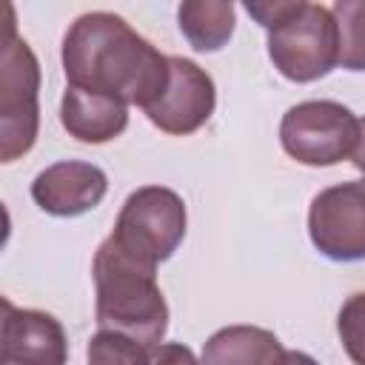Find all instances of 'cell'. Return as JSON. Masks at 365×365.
Returning <instances> with one entry per match:
<instances>
[{
	"instance_id": "1",
	"label": "cell",
	"mask_w": 365,
	"mask_h": 365,
	"mask_svg": "<svg viewBox=\"0 0 365 365\" xmlns=\"http://www.w3.org/2000/svg\"><path fill=\"white\" fill-rule=\"evenodd\" d=\"M63 71L68 86L114 97L143 111L168 86V57L140 37L120 14H80L63 37Z\"/></svg>"
},
{
	"instance_id": "2",
	"label": "cell",
	"mask_w": 365,
	"mask_h": 365,
	"mask_svg": "<svg viewBox=\"0 0 365 365\" xmlns=\"http://www.w3.org/2000/svg\"><path fill=\"white\" fill-rule=\"evenodd\" d=\"M91 274L100 331L125 334L143 345H160L168 331V305L157 285V268L125 254L106 237L94 254Z\"/></svg>"
},
{
	"instance_id": "3",
	"label": "cell",
	"mask_w": 365,
	"mask_h": 365,
	"mask_svg": "<svg viewBox=\"0 0 365 365\" xmlns=\"http://www.w3.org/2000/svg\"><path fill=\"white\" fill-rule=\"evenodd\" d=\"M248 14L268 29V57L291 83H314L339 63V31L328 6L305 0L245 3Z\"/></svg>"
},
{
	"instance_id": "4",
	"label": "cell",
	"mask_w": 365,
	"mask_h": 365,
	"mask_svg": "<svg viewBox=\"0 0 365 365\" xmlns=\"http://www.w3.org/2000/svg\"><path fill=\"white\" fill-rule=\"evenodd\" d=\"M185 202L165 185H143L131 191L108 234L125 254L157 268L165 262L185 237Z\"/></svg>"
},
{
	"instance_id": "5",
	"label": "cell",
	"mask_w": 365,
	"mask_h": 365,
	"mask_svg": "<svg viewBox=\"0 0 365 365\" xmlns=\"http://www.w3.org/2000/svg\"><path fill=\"white\" fill-rule=\"evenodd\" d=\"M359 120L336 100H305L291 106L279 123L285 154L302 165L325 168L348 160L356 148Z\"/></svg>"
},
{
	"instance_id": "6",
	"label": "cell",
	"mask_w": 365,
	"mask_h": 365,
	"mask_svg": "<svg viewBox=\"0 0 365 365\" xmlns=\"http://www.w3.org/2000/svg\"><path fill=\"white\" fill-rule=\"evenodd\" d=\"M40 63L29 43L9 31L0 68V160L14 163L29 154L40 128Z\"/></svg>"
},
{
	"instance_id": "7",
	"label": "cell",
	"mask_w": 365,
	"mask_h": 365,
	"mask_svg": "<svg viewBox=\"0 0 365 365\" xmlns=\"http://www.w3.org/2000/svg\"><path fill=\"white\" fill-rule=\"evenodd\" d=\"M308 237L334 262L365 259V177L322 188L311 200Z\"/></svg>"
},
{
	"instance_id": "8",
	"label": "cell",
	"mask_w": 365,
	"mask_h": 365,
	"mask_svg": "<svg viewBox=\"0 0 365 365\" xmlns=\"http://www.w3.org/2000/svg\"><path fill=\"white\" fill-rule=\"evenodd\" d=\"M171 74L165 91L145 108V117L165 134L188 137L208 123L217 106V88L205 68L188 57H168Z\"/></svg>"
},
{
	"instance_id": "9",
	"label": "cell",
	"mask_w": 365,
	"mask_h": 365,
	"mask_svg": "<svg viewBox=\"0 0 365 365\" xmlns=\"http://www.w3.org/2000/svg\"><path fill=\"white\" fill-rule=\"evenodd\" d=\"M3 359L0 365H66L68 339L63 325L34 308H14L3 299Z\"/></svg>"
},
{
	"instance_id": "10",
	"label": "cell",
	"mask_w": 365,
	"mask_h": 365,
	"mask_svg": "<svg viewBox=\"0 0 365 365\" xmlns=\"http://www.w3.org/2000/svg\"><path fill=\"white\" fill-rule=\"evenodd\" d=\"M108 177L83 160H63L43 168L31 182V200L51 217H80L103 202Z\"/></svg>"
},
{
	"instance_id": "11",
	"label": "cell",
	"mask_w": 365,
	"mask_h": 365,
	"mask_svg": "<svg viewBox=\"0 0 365 365\" xmlns=\"http://www.w3.org/2000/svg\"><path fill=\"white\" fill-rule=\"evenodd\" d=\"M60 123L68 131V137H74L80 143L100 145L125 131L128 106L114 97L97 94V91L66 86L63 103H60Z\"/></svg>"
},
{
	"instance_id": "12",
	"label": "cell",
	"mask_w": 365,
	"mask_h": 365,
	"mask_svg": "<svg viewBox=\"0 0 365 365\" xmlns=\"http://www.w3.org/2000/svg\"><path fill=\"white\" fill-rule=\"evenodd\" d=\"M285 348L268 328L228 325L202 345V365H279Z\"/></svg>"
},
{
	"instance_id": "13",
	"label": "cell",
	"mask_w": 365,
	"mask_h": 365,
	"mask_svg": "<svg viewBox=\"0 0 365 365\" xmlns=\"http://www.w3.org/2000/svg\"><path fill=\"white\" fill-rule=\"evenodd\" d=\"M180 31L197 51H220L237 26L234 3L225 0H185L177 9Z\"/></svg>"
},
{
	"instance_id": "14",
	"label": "cell",
	"mask_w": 365,
	"mask_h": 365,
	"mask_svg": "<svg viewBox=\"0 0 365 365\" xmlns=\"http://www.w3.org/2000/svg\"><path fill=\"white\" fill-rule=\"evenodd\" d=\"M331 14L339 31V66L365 71V0H336Z\"/></svg>"
},
{
	"instance_id": "15",
	"label": "cell",
	"mask_w": 365,
	"mask_h": 365,
	"mask_svg": "<svg viewBox=\"0 0 365 365\" xmlns=\"http://www.w3.org/2000/svg\"><path fill=\"white\" fill-rule=\"evenodd\" d=\"M148 348L125 334L97 331L88 339V365H148Z\"/></svg>"
},
{
	"instance_id": "16",
	"label": "cell",
	"mask_w": 365,
	"mask_h": 365,
	"mask_svg": "<svg viewBox=\"0 0 365 365\" xmlns=\"http://www.w3.org/2000/svg\"><path fill=\"white\" fill-rule=\"evenodd\" d=\"M336 331L354 365H365V291L351 294L336 317Z\"/></svg>"
},
{
	"instance_id": "17",
	"label": "cell",
	"mask_w": 365,
	"mask_h": 365,
	"mask_svg": "<svg viewBox=\"0 0 365 365\" xmlns=\"http://www.w3.org/2000/svg\"><path fill=\"white\" fill-rule=\"evenodd\" d=\"M148 365H202V359L180 342H160L148 348Z\"/></svg>"
},
{
	"instance_id": "18",
	"label": "cell",
	"mask_w": 365,
	"mask_h": 365,
	"mask_svg": "<svg viewBox=\"0 0 365 365\" xmlns=\"http://www.w3.org/2000/svg\"><path fill=\"white\" fill-rule=\"evenodd\" d=\"M351 163L365 174V117L359 120V137H356V148L351 154Z\"/></svg>"
},
{
	"instance_id": "19",
	"label": "cell",
	"mask_w": 365,
	"mask_h": 365,
	"mask_svg": "<svg viewBox=\"0 0 365 365\" xmlns=\"http://www.w3.org/2000/svg\"><path fill=\"white\" fill-rule=\"evenodd\" d=\"M279 365H319V362L314 356L302 354V351H285L282 359H279Z\"/></svg>"
}]
</instances>
